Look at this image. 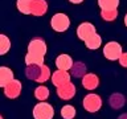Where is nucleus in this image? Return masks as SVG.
<instances>
[{"mask_svg": "<svg viewBox=\"0 0 127 119\" xmlns=\"http://www.w3.org/2000/svg\"><path fill=\"white\" fill-rule=\"evenodd\" d=\"M85 45H86L87 49H91V50L98 49V48L102 45V38H101V36H99L98 33H95L94 36H91L89 40H86V41H85Z\"/></svg>", "mask_w": 127, "mask_h": 119, "instance_id": "4468645a", "label": "nucleus"}, {"mask_svg": "<svg viewBox=\"0 0 127 119\" xmlns=\"http://www.w3.org/2000/svg\"><path fill=\"white\" fill-rule=\"evenodd\" d=\"M34 97L38 99L40 102H44L49 98V89L45 86H38L37 89L34 90Z\"/></svg>", "mask_w": 127, "mask_h": 119, "instance_id": "6ab92c4d", "label": "nucleus"}, {"mask_svg": "<svg viewBox=\"0 0 127 119\" xmlns=\"http://www.w3.org/2000/svg\"><path fill=\"white\" fill-rule=\"evenodd\" d=\"M99 8L103 9H118L119 0H98Z\"/></svg>", "mask_w": 127, "mask_h": 119, "instance_id": "f3484780", "label": "nucleus"}, {"mask_svg": "<svg viewBox=\"0 0 127 119\" xmlns=\"http://www.w3.org/2000/svg\"><path fill=\"white\" fill-rule=\"evenodd\" d=\"M82 105H83V109L89 111V113H97L102 106V99L97 94H87L83 98Z\"/></svg>", "mask_w": 127, "mask_h": 119, "instance_id": "39448f33", "label": "nucleus"}, {"mask_svg": "<svg viewBox=\"0 0 127 119\" xmlns=\"http://www.w3.org/2000/svg\"><path fill=\"white\" fill-rule=\"evenodd\" d=\"M11 49V40L5 34L0 33V56L7 54Z\"/></svg>", "mask_w": 127, "mask_h": 119, "instance_id": "dca6fc26", "label": "nucleus"}, {"mask_svg": "<svg viewBox=\"0 0 127 119\" xmlns=\"http://www.w3.org/2000/svg\"><path fill=\"white\" fill-rule=\"evenodd\" d=\"M70 3H73V4H81L83 0H69Z\"/></svg>", "mask_w": 127, "mask_h": 119, "instance_id": "393cba45", "label": "nucleus"}, {"mask_svg": "<svg viewBox=\"0 0 127 119\" xmlns=\"http://www.w3.org/2000/svg\"><path fill=\"white\" fill-rule=\"evenodd\" d=\"M61 117L64 119H73L75 117V114H77V110L74 109V106H71V105H66V106H64L62 109H61Z\"/></svg>", "mask_w": 127, "mask_h": 119, "instance_id": "a211bd4d", "label": "nucleus"}, {"mask_svg": "<svg viewBox=\"0 0 127 119\" xmlns=\"http://www.w3.org/2000/svg\"><path fill=\"white\" fill-rule=\"evenodd\" d=\"M75 91H77V90H75V86L71 82H67V83H65V85L57 87L58 97L61 99H65V101H69V99L73 98L74 94H75Z\"/></svg>", "mask_w": 127, "mask_h": 119, "instance_id": "6e6552de", "label": "nucleus"}, {"mask_svg": "<svg viewBox=\"0 0 127 119\" xmlns=\"http://www.w3.org/2000/svg\"><path fill=\"white\" fill-rule=\"evenodd\" d=\"M54 117V109L50 103H46L45 101L37 103L33 107V118L34 119H53Z\"/></svg>", "mask_w": 127, "mask_h": 119, "instance_id": "f03ea898", "label": "nucleus"}, {"mask_svg": "<svg viewBox=\"0 0 127 119\" xmlns=\"http://www.w3.org/2000/svg\"><path fill=\"white\" fill-rule=\"evenodd\" d=\"M122 53H123L122 46L117 41H110L103 46V56L107 60H110V61H117V60H119Z\"/></svg>", "mask_w": 127, "mask_h": 119, "instance_id": "20e7f679", "label": "nucleus"}, {"mask_svg": "<svg viewBox=\"0 0 127 119\" xmlns=\"http://www.w3.org/2000/svg\"><path fill=\"white\" fill-rule=\"evenodd\" d=\"M52 82L56 87H60L70 82V74L65 70H56L53 71V75H52Z\"/></svg>", "mask_w": 127, "mask_h": 119, "instance_id": "1a4fd4ad", "label": "nucleus"}, {"mask_svg": "<svg viewBox=\"0 0 127 119\" xmlns=\"http://www.w3.org/2000/svg\"><path fill=\"white\" fill-rule=\"evenodd\" d=\"M48 11V3L45 0H33L31 5V15L33 16H42Z\"/></svg>", "mask_w": 127, "mask_h": 119, "instance_id": "9d476101", "label": "nucleus"}, {"mask_svg": "<svg viewBox=\"0 0 127 119\" xmlns=\"http://www.w3.org/2000/svg\"><path fill=\"white\" fill-rule=\"evenodd\" d=\"M50 70H49V67H48L46 65H41V70H40V75H38V78H37V82L38 83H44V82H46L48 79L50 78Z\"/></svg>", "mask_w": 127, "mask_h": 119, "instance_id": "4be33fe9", "label": "nucleus"}, {"mask_svg": "<svg viewBox=\"0 0 127 119\" xmlns=\"http://www.w3.org/2000/svg\"><path fill=\"white\" fill-rule=\"evenodd\" d=\"M40 70H41V65H32V66H27V77L31 79L37 81L38 75H40Z\"/></svg>", "mask_w": 127, "mask_h": 119, "instance_id": "aec40b11", "label": "nucleus"}, {"mask_svg": "<svg viewBox=\"0 0 127 119\" xmlns=\"http://www.w3.org/2000/svg\"><path fill=\"white\" fill-rule=\"evenodd\" d=\"M75 65H77L78 67H77V69H75V67H73V69H74V74L77 75V77H79V75H82L81 73H85V66H83L81 62L75 63Z\"/></svg>", "mask_w": 127, "mask_h": 119, "instance_id": "5701e85b", "label": "nucleus"}, {"mask_svg": "<svg viewBox=\"0 0 127 119\" xmlns=\"http://www.w3.org/2000/svg\"><path fill=\"white\" fill-rule=\"evenodd\" d=\"M125 25L127 27V13H126V16H125Z\"/></svg>", "mask_w": 127, "mask_h": 119, "instance_id": "a878e982", "label": "nucleus"}, {"mask_svg": "<svg viewBox=\"0 0 127 119\" xmlns=\"http://www.w3.org/2000/svg\"><path fill=\"white\" fill-rule=\"evenodd\" d=\"M33 0H16V7L19 12L24 15H31V5Z\"/></svg>", "mask_w": 127, "mask_h": 119, "instance_id": "2eb2a0df", "label": "nucleus"}, {"mask_svg": "<svg viewBox=\"0 0 127 119\" xmlns=\"http://www.w3.org/2000/svg\"><path fill=\"white\" fill-rule=\"evenodd\" d=\"M50 27L53 28V30L60 33L66 32L70 27V19L65 13H56L50 19Z\"/></svg>", "mask_w": 127, "mask_h": 119, "instance_id": "7ed1b4c3", "label": "nucleus"}, {"mask_svg": "<svg viewBox=\"0 0 127 119\" xmlns=\"http://www.w3.org/2000/svg\"><path fill=\"white\" fill-rule=\"evenodd\" d=\"M101 17L105 21H114L118 17V9H103L101 11Z\"/></svg>", "mask_w": 127, "mask_h": 119, "instance_id": "412c9836", "label": "nucleus"}, {"mask_svg": "<svg viewBox=\"0 0 127 119\" xmlns=\"http://www.w3.org/2000/svg\"><path fill=\"white\" fill-rule=\"evenodd\" d=\"M46 54V44L41 37L32 38L28 45V53L25 56L27 66L44 65V58Z\"/></svg>", "mask_w": 127, "mask_h": 119, "instance_id": "f257e3e1", "label": "nucleus"}, {"mask_svg": "<svg viewBox=\"0 0 127 119\" xmlns=\"http://www.w3.org/2000/svg\"><path fill=\"white\" fill-rule=\"evenodd\" d=\"M95 33H97V30H95V27L91 23H82V24H79V27L77 28V36H78L79 40H82V41L89 40L91 36H94Z\"/></svg>", "mask_w": 127, "mask_h": 119, "instance_id": "423d86ee", "label": "nucleus"}, {"mask_svg": "<svg viewBox=\"0 0 127 119\" xmlns=\"http://www.w3.org/2000/svg\"><path fill=\"white\" fill-rule=\"evenodd\" d=\"M0 119H3V117H1V115H0Z\"/></svg>", "mask_w": 127, "mask_h": 119, "instance_id": "bb28decb", "label": "nucleus"}, {"mask_svg": "<svg viewBox=\"0 0 127 119\" xmlns=\"http://www.w3.org/2000/svg\"><path fill=\"white\" fill-rule=\"evenodd\" d=\"M98 85H99V78L95 74L89 73V74H85L82 77V86L86 90H94L98 87Z\"/></svg>", "mask_w": 127, "mask_h": 119, "instance_id": "f8f14e48", "label": "nucleus"}, {"mask_svg": "<svg viewBox=\"0 0 127 119\" xmlns=\"http://www.w3.org/2000/svg\"><path fill=\"white\" fill-rule=\"evenodd\" d=\"M119 63L123 67H127V53H122L121 57H119Z\"/></svg>", "mask_w": 127, "mask_h": 119, "instance_id": "b1692460", "label": "nucleus"}, {"mask_svg": "<svg viewBox=\"0 0 127 119\" xmlns=\"http://www.w3.org/2000/svg\"><path fill=\"white\" fill-rule=\"evenodd\" d=\"M56 66L58 67V70H70L73 67V60L69 54H60L56 58Z\"/></svg>", "mask_w": 127, "mask_h": 119, "instance_id": "9b49d317", "label": "nucleus"}, {"mask_svg": "<svg viewBox=\"0 0 127 119\" xmlns=\"http://www.w3.org/2000/svg\"><path fill=\"white\" fill-rule=\"evenodd\" d=\"M20 93H21V82L19 79H12L8 85L4 87V94L7 98L9 99H15L17 98Z\"/></svg>", "mask_w": 127, "mask_h": 119, "instance_id": "0eeeda50", "label": "nucleus"}, {"mask_svg": "<svg viewBox=\"0 0 127 119\" xmlns=\"http://www.w3.org/2000/svg\"><path fill=\"white\" fill-rule=\"evenodd\" d=\"M13 78V71L7 66H0V87H5Z\"/></svg>", "mask_w": 127, "mask_h": 119, "instance_id": "ddd939ff", "label": "nucleus"}]
</instances>
